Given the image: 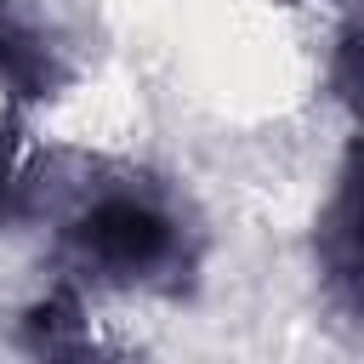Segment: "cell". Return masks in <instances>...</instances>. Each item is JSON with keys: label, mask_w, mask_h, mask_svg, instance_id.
<instances>
[{"label": "cell", "mask_w": 364, "mask_h": 364, "mask_svg": "<svg viewBox=\"0 0 364 364\" xmlns=\"http://www.w3.org/2000/svg\"><path fill=\"white\" fill-rule=\"evenodd\" d=\"M63 85H68V63L51 46V34L28 11L0 0V102L11 114L46 108V102L63 97Z\"/></svg>", "instance_id": "obj_3"}, {"label": "cell", "mask_w": 364, "mask_h": 364, "mask_svg": "<svg viewBox=\"0 0 364 364\" xmlns=\"http://www.w3.org/2000/svg\"><path fill=\"white\" fill-rule=\"evenodd\" d=\"M57 250L68 262L63 279H91L108 290H176L193 267L188 222L159 188L142 182L80 188L57 216Z\"/></svg>", "instance_id": "obj_1"}, {"label": "cell", "mask_w": 364, "mask_h": 364, "mask_svg": "<svg viewBox=\"0 0 364 364\" xmlns=\"http://www.w3.org/2000/svg\"><path fill=\"white\" fill-rule=\"evenodd\" d=\"M34 216V165L23 154L17 119H0V233Z\"/></svg>", "instance_id": "obj_5"}, {"label": "cell", "mask_w": 364, "mask_h": 364, "mask_svg": "<svg viewBox=\"0 0 364 364\" xmlns=\"http://www.w3.org/2000/svg\"><path fill=\"white\" fill-rule=\"evenodd\" d=\"M318 262H324V279L336 284V296L353 307V296H358V188H353V159L341 165L336 199L318 216Z\"/></svg>", "instance_id": "obj_4"}, {"label": "cell", "mask_w": 364, "mask_h": 364, "mask_svg": "<svg viewBox=\"0 0 364 364\" xmlns=\"http://www.w3.org/2000/svg\"><path fill=\"white\" fill-rule=\"evenodd\" d=\"M11 347L28 358V364H125L91 324V307H85V290L74 279H57L46 284L11 324Z\"/></svg>", "instance_id": "obj_2"}, {"label": "cell", "mask_w": 364, "mask_h": 364, "mask_svg": "<svg viewBox=\"0 0 364 364\" xmlns=\"http://www.w3.org/2000/svg\"><path fill=\"white\" fill-rule=\"evenodd\" d=\"M279 6H301V0H279Z\"/></svg>", "instance_id": "obj_7"}, {"label": "cell", "mask_w": 364, "mask_h": 364, "mask_svg": "<svg viewBox=\"0 0 364 364\" xmlns=\"http://www.w3.org/2000/svg\"><path fill=\"white\" fill-rule=\"evenodd\" d=\"M353 51H358V28H353V17H347L341 34H336V97H341V102L353 97Z\"/></svg>", "instance_id": "obj_6"}]
</instances>
